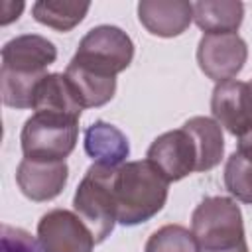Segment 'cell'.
<instances>
[{"label": "cell", "instance_id": "d6986e66", "mask_svg": "<svg viewBox=\"0 0 252 252\" xmlns=\"http://www.w3.org/2000/svg\"><path fill=\"white\" fill-rule=\"evenodd\" d=\"M144 252H199L193 232L181 224H165L152 232Z\"/></svg>", "mask_w": 252, "mask_h": 252}, {"label": "cell", "instance_id": "e0dca14e", "mask_svg": "<svg viewBox=\"0 0 252 252\" xmlns=\"http://www.w3.org/2000/svg\"><path fill=\"white\" fill-rule=\"evenodd\" d=\"M65 77L71 83L83 108H98L112 100L116 93V77L96 75L73 61L65 69Z\"/></svg>", "mask_w": 252, "mask_h": 252}, {"label": "cell", "instance_id": "5bb4252c", "mask_svg": "<svg viewBox=\"0 0 252 252\" xmlns=\"http://www.w3.org/2000/svg\"><path fill=\"white\" fill-rule=\"evenodd\" d=\"M32 110L59 114V116L79 120L83 106H81L71 83L67 81L65 73H47L35 87Z\"/></svg>", "mask_w": 252, "mask_h": 252}, {"label": "cell", "instance_id": "7402d4cb", "mask_svg": "<svg viewBox=\"0 0 252 252\" xmlns=\"http://www.w3.org/2000/svg\"><path fill=\"white\" fill-rule=\"evenodd\" d=\"M22 12H24V2L4 0V2H2V18H0V24H2V26H8L10 22L18 20Z\"/></svg>", "mask_w": 252, "mask_h": 252}, {"label": "cell", "instance_id": "8992f818", "mask_svg": "<svg viewBox=\"0 0 252 252\" xmlns=\"http://www.w3.org/2000/svg\"><path fill=\"white\" fill-rule=\"evenodd\" d=\"M132 59L134 41L130 39V35L118 26L102 24L83 35L71 61L96 75L116 77L118 73L128 69Z\"/></svg>", "mask_w": 252, "mask_h": 252}, {"label": "cell", "instance_id": "603a6c76", "mask_svg": "<svg viewBox=\"0 0 252 252\" xmlns=\"http://www.w3.org/2000/svg\"><path fill=\"white\" fill-rule=\"evenodd\" d=\"M236 152L242 154L244 158L252 159V132H248V134H244V136L238 138V148H236Z\"/></svg>", "mask_w": 252, "mask_h": 252}, {"label": "cell", "instance_id": "2e32d148", "mask_svg": "<svg viewBox=\"0 0 252 252\" xmlns=\"http://www.w3.org/2000/svg\"><path fill=\"white\" fill-rule=\"evenodd\" d=\"M183 128L195 140L197 171H209L217 167L224 154V138L220 124L209 116H193L183 122Z\"/></svg>", "mask_w": 252, "mask_h": 252}, {"label": "cell", "instance_id": "6da1fadb", "mask_svg": "<svg viewBox=\"0 0 252 252\" xmlns=\"http://www.w3.org/2000/svg\"><path fill=\"white\" fill-rule=\"evenodd\" d=\"M57 47L43 35H16L2 47L0 94L10 108H32L37 83L47 75V67L55 63Z\"/></svg>", "mask_w": 252, "mask_h": 252}, {"label": "cell", "instance_id": "7a4b0ae2", "mask_svg": "<svg viewBox=\"0 0 252 252\" xmlns=\"http://www.w3.org/2000/svg\"><path fill=\"white\" fill-rule=\"evenodd\" d=\"M116 219L124 226H136L156 217L169 193V181L148 159L126 161L114 171Z\"/></svg>", "mask_w": 252, "mask_h": 252}, {"label": "cell", "instance_id": "ffe728a7", "mask_svg": "<svg viewBox=\"0 0 252 252\" xmlns=\"http://www.w3.org/2000/svg\"><path fill=\"white\" fill-rule=\"evenodd\" d=\"M224 187L240 203L252 205V159L234 152L224 163Z\"/></svg>", "mask_w": 252, "mask_h": 252}, {"label": "cell", "instance_id": "5b68a950", "mask_svg": "<svg viewBox=\"0 0 252 252\" xmlns=\"http://www.w3.org/2000/svg\"><path fill=\"white\" fill-rule=\"evenodd\" d=\"M79 120L59 114L33 112L22 126L20 144L28 159L65 161L77 146Z\"/></svg>", "mask_w": 252, "mask_h": 252}, {"label": "cell", "instance_id": "277c9868", "mask_svg": "<svg viewBox=\"0 0 252 252\" xmlns=\"http://www.w3.org/2000/svg\"><path fill=\"white\" fill-rule=\"evenodd\" d=\"M114 171L116 167L93 163L85 171L73 197V209L91 228L94 242L106 240V236L114 230V224L118 222L112 189Z\"/></svg>", "mask_w": 252, "mask_h": 252}, {"label": "cell", "instance_id": "7c38bea8", "mask_svg": "<svg viewBox=\"0 0 252 252\" xmlns=\"http://www.w3.org/2000/svg\"><path fill=\"white\" fill-rule=\"evenodd\" d=\"M140 24L158 37H177L193 22V2L187 0H142Z\"/></svg>", "mask_w": 252, "mask_h": 252}, {"label": "cell", "instance_id": "30bf717a", "mask_svg": "<svg viewBox=\"0 0 252 252\" xmlns=\"http://www.w3.org/2000/svg\"><path fill=\"white\" fill-rule=\"evenodd\" d=\"M146 159L152 161L169 183L179 181L189 173L197 171L195 140L183 126L177 130L163 132L148 148Z\"/></svg>", "mask_w": 252, "mask_h": 252}, {"label": "cell", "instance_id": "52a82bcc", "mask_svg": "<svg viewBox=\"0 0 252 252\" xmlns=\"http://www.w3.org/2000/svg\"><path fill=\"white\" fill-rule=\"evenodd\" d=\"M248 59V45L238 33H205L197 45L199 69L215 83L232 81Z\"/></svg>", "mask_w": 252, "mask_h": 252}, {"label": "cell", "instance_id": "4fadbf2b", "mask_svg": "<svg viewBox=\"0 0 252 252\" xmlns=\"http://www.w3.org/2000/svg\"><path fill=\"white\" fill-rule=\"evenodd\" d=\"M83 146L87 156L106 167H120L126 163V158L130 156V144L126 134L104 120H96L91 126H87L85 136H83Z\"/></svg>", "mask_w": 252, "mask_h": 252}, {"label": "cell", "instance_id": "ba28073f", "mask_svg": "<svg viewBox=\"0 0 252 252\" xmlns=\"http://www.w3.org/2000/svg\"><path fill=\"white\" fill-rule=\"evenodd\" d=\"M37 244L41 252H93L96 242L77 213L53 209L37 222Z\"/></svg>", "mask_w": 252, "mask_h": 252}, {"label": "cell", "instance_id": "8fae6325", "mask_svg": "<svg viewBox=\"0 0 252 252\" xmlns=\"http://www.w3.org/2000/svg\"><path fill=\"white\" fill-rule=\"evenodd\" d=\"M69 167L65 161H39L24 158L16 169L20 191L35 203L55 199L67 185Z\"/></svg>", "mask_w": 252, "mask_h": 252}, {"label": "cell", "instance_id": "44dd1931", "mask_svg": "<svg viewBox=\"0 0 252 252\" xmlns=\"http://www.w3.org/2000/svg\"><path fill=\"white\" fill-rule=\"evenodd\" d=\"M2 252H41V248L28 230L2 224Z\"/></svg>", "mask_w": 252, "mask_h": 252}, {"label": "cell", "instance_id": "ac0fdd59", "mask_svg": "<svg viewBox=\"0 0 252 252\" xmlns=\"http://www.w3.org/2000/svg\"><path fill=\"white\" fill-rule=\"evenodd\" d=\"M91 4L89 2H69V0H37L32 6V16L35 22L57 30V32H71L79 26Z\"/></svg>", "mask_w": 252, "mask_h": 252}, {"label": "cell", "instance_id": "3957f363", "mask_svg": "<svg viewBox=\"0 0 252 252\" xmlns=\"http://www.w3.org/2000/svg\"><path fill=\"white\" fill-rule=\"evenodd\" d=\"M191 232L199 252H248L242 211L230 197H205L191 215Z\"/></svg>", "mask_w": 252, "mask_h": 252}, {"label": "cell", "instance_id": "9c48e42d", "mask_svg": "<svg viewBox=\"0 0 252 252\" xmlns=\"http://www.w3.org/2000/svg\"><path fill=\"white\" fill-rule=\"evenodd\" d=\"M211 112L220 128L236 138L252 132V79L217 83L211 94Z\"/></svg>", "mask_w": 252, "mask_h": 252}, {"label": "cell", "instance_id": "9a60e30c", "mask_svg": "<svg viewBox=\"0 0 252 252\" xmlns=\"http://www.w3.org/2000/svg\"><path fill=\"white\" fill-rule=\"evenodd\" d=\"M193 20L205 33H236L244 20V4L236 0L193 2Z\"/></svg>", "mask_w": 252, "mask_h": 252}]
</instances>
